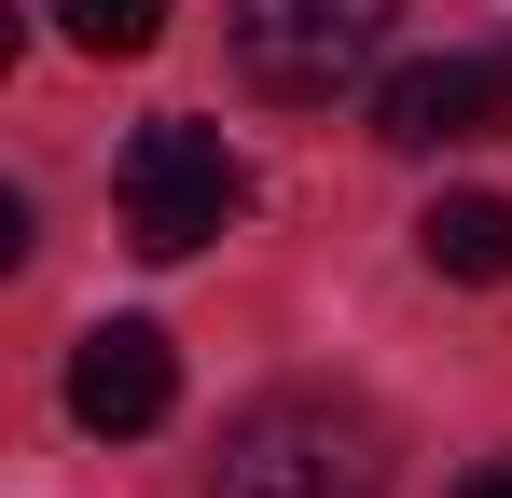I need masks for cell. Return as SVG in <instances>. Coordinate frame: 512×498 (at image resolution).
I'll list each match as a JSON object with an SVG mask.
<instances>
[{
    "label": "cell",
    "instance_id": "7a4b0ae2",
    "mask_svg": "<svg viewBox=\"0 0 512 498\" xmlns=\"http://www.w3.org/2000/svg\"><path fill=\"white\" fill-rule=\"evenodd\" d=\"M208 498H388V457L346 402H250L222 429Z\"/></svg>",
    "mask_w": 512,
    "mask_h": 498
},
{
    "label": "cell",
    "instance_id": "277c9868",
    "mask_svg": "<svg viewBox=\"0 0 512 498\" xmlns=\"http://www.w3.org/2000/svg\"><path fill=\"white\" fill-rule=\"evenodd\" d=\"M499 111H512V56H416V70H388V97H374V139L388 153H457Z\"/></svg>",
    "mask_w": 512,
    "mask_h": 498
},
{
    "label": "cell",
    "instance_id": "8992f818",
    "mask_svg": "<svg viewBox=\"0 0 512 498\" xmlns=\"http://www.w3.org/2000/svg\"><path fill=\"white\" fill-rule=\"evenodd\" d=\"M416 249H429V277H457V291H499V277H512V194H429Z\"/></svg>",
    "mask_w": 512,
    "mask_h": 498
},
{
    "label": "cell",
    "instance_id": "ba28073f",
    "mask_svg": "<svg viewBox=\"0 0 512 498\" xmlns=\"http://www.w3.org/2000/svg\"><path fill=\"white\" fill-rule=\"evenodd\" d=\"M457 498H512V457H499V471H471V485H457Z\"/></svg>",
    "mask_w": 512,
    "mask_h": 498
},
{
    "label": "cell",
    "instance_id": "6da1fadb",
    "mask_svg": "<svg viewBox=\"0 0 512 498\" xmlns=\"http://www.w3.org/2000/svg\"><path fill=\"white\" fill-rule=\"evenodd\" d=\"M111 208H125V249H153V263H194V249L222 236L236 208H250V166L222 153V125H194V111H153L125 166H111Z\"/></svg>",
    "mask_w": 512,
    "mask_h": 498
},
{
    "label": "cell",
    "instance_id": "5b68a950",
    "mask_svg": "<svg viewBox=\"0 0 512 498\" xmlns=\"http://www.w3.org/2000/svg\"><path fill=\"white\" fill-rule=\"evenodd\" d=\"M167 402H180V346L153 319H97L84 346H70V415H84V429L125 443V429H153Z\"/></svg>",
    "mask_w": 512,
    "mask_h": 498
},
{
    "label": "cell",
    "instance_id": "52a82bcc",
    "mask_svg": "<svg viewBox=\"0 0 512 498\" xmlns=\"http://www.w3.org/2000/svg\"><path fill=\"white\" fill-rule=\"evenodd\" d=\"M56 28H70L84 56H153V42H167V0H56Z\"/></svg>",
    "mask_w": 512,
    "mask_h": 498
},
{
    "label": "cell",
    "instance_id": "3957f363",
    "mask_svg": "<svg viewBox=\"0 0 512 498\" xmlns=\"http://www.w3.org/2000/svg\"><path fill=\"white\" fill-rule=\"evenodd\" d=\"M402 0H236V70L263 97H333L388 56Z\"/></svg>",
    "mask_w": 512,
    "mask_h": 498
}]
</instances>
